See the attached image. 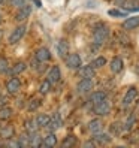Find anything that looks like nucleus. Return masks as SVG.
<instances>
[{
    "label": "nucleus",
    "mask_w": 139,
    "mask_h": 148,
    "mask_svg": "<svg viewBox=\"0 0 139 148\" xmlns=\"http://www.w3.org/2000/svg\"><path fill=\"white\" fill-rule=\"evenodd\" d=\"M108 36H109V27L103 23H99L93 30V45L96 48L102 47L108 39Z\"/></svg>",
    "instance_id": "nucleus-1"
},
{
    "label": "nucleus",
    "mask_w": 139,
    "mask_h": 148,
    "mask_svg": "<svg viewBox=\"0 0 139 148\" xmlns=\"http://www.w3.org/2000/svg\"><path fill=\"white\" fill-rule=\"evenodd\" d=\"M25 32H27V25H25V24L16 25V27L11 32L9 38H8V43H9V45H15V43H18L25 36Z\"/></svg>",
    "instance_id": "nucleus-2"
},
{
    "label": "nucleus",
    "mask_w": 139,
    "mask_h": 148,
    "mask_svg": "<svg viewBox=\"0 0 139 148\" xmlns=\"http://www.w3.org/2000/svg\"><path fill=\"white\" fill-rule=\"evenodd\" d=\"M5 88H6L8 94H11V96L16 94L21 90V79H20V78H16V76H11L9 79L6 81Z\"/></svg>",
    "instance_id": "nucleus-3"
},
{
    "label": "nucleus",
    "mask_w": 139,
    "mask_h": 148,
    "mask_svg": "<svg viewBox=\"0 0 139 148\" xmlns=\"http://www.w3.org/2000/svg\"><path fill=\"white\" fill-rule=\"evenodd\" d=\"M93 90V79L91 78H81L79 82L76 84V93L78 94H88Z\"/></svg>",
    "instance_id": "nucleus-4"
},
{
    "label": "nucleus",
    "mask_w": 139,
    "mask_h": 148,
    "mask_svg": "<svg viewBox=\"0 0 139 148\" xmlns=\"http://www.w3.org/2000/svg\"><path fill=\"white\" fill-rule=\"evenodd\" d=\"M64 64L69 69H73V71H78L82 66V60L79 57V54H67L64 58Z\"/></svg>",
    "instance_id": "nucleus-5"
},
{
    "label": "nucleus",
    "mask_w": 139,
    "mask_h": 148,
    "mask_svg": "<svg viewBox=\"0 0 139 148\" xmlns=\"http://www.w3.org/2000/svg\"><path fill=\"white\" fill-rule=\"evenodd\" d=\"M93 112L96 115H100V117L108 115L109 112H111V102L108 99H105V100L96 103V105H93Z\"/></svg>",
    "instance_id": "nucleus-6"
},
{
    "label": "nucleus",
    "mask_w": 139,
    "mask_h": 148,
    "mask_svg": "<svg viewBox=\"0 0 139 148\" xmlns=\"http://www.w3.org/2000/svg\"><path fill=\"white\" fill-rule=\"evenodd\" d=\"M136 97H138V88H136L135 85L129 87L127 91H126V94H124V97H123V102H121V105H123L124 108H127V106H130V105H132V103L135 102Z\"/></svg>",
    "instance_id": "nucleus-7"
},
{
    "label": "nucleus",
    "mask_w": 139,
    "mask_h": 148,
    "mask_svg": "<svg viewBox=\"0 0 139 148\" xmlns=\"http://www.w3.org/2000/svg\"><path fill=\"white\" fill-rule=\"evenodd\" d=\"M34 60H36L38 63H47L51 60V51L45 47L42 48H38L34 51Z\"/></svg>",
    "instance_id": "nucleus-8"
},
{
    "label": "nucleus",
    "mask_w": 139,
    "mask_h": 148,
    "mask_svg": "<svg viewBox=\"0 0 139 148\" xmlns=\"http://www.w3.org/2000/svg\"><path fill=\"white\" fill-rule=\"evenodd\" d=\"M30 14H31V6L29 3H25L21 8H18V11H16V14H15V20L18 23H24L30 16Z\"/></svg>",
    "instance_id": "nucleus-9"
},
{
    "label": "nucleus",
    "mask_w": 139,
    "mask_h": 148,
    "mask_svg": "<svg viewBox=\"0 0 139 148\" xmlns=\"http://www.w3.org/2000/svg\"><path fill=\"white\" fill-rule=\"evenodd\" d=\"M63 126V118H62V115H60V112H54L53 115H51V118H49V123H48V129L51 130V132H55L57 129H60Z\"/></svg>",
    "instance_id": "nucleus-10"
},
{
    "label": "nucleus",
    "mask_w": 139,
    "mask_h": 148,
    "mask_svg": "<svg viewBox=\"0 0 139 148\" xmlns=\"http://www.w3.org/2000/svg\"><path fill=\"white\" fill-rule=\"evenodd\" d=\"M47 79L51 84H55L62 79V71H60V66H53L47 73Z\"/></svg>",
    "instance_id": "nucleus-11"
},
{
    "label": "nucleus",
    "mask_w": 139,
    "mask_h": 148,
    "mask_svg": "<svg viewBox=\"0 0 139 148\" xmlns=\"http://www.w3.org/2000/svg\"><path fill=\"white\" fill-rule=\"evenodd\" d=\"M109 69H111L112 73H120V72L124 69V62H123V58L114 57V58L111 60V63H109Z\"/></svg>",
    "instance_id": "nucleus-12"
},
{
    "label": "nucleus",
    "mask_w": 139,
    "mask_h": 148,
    "mask_svg": "<svg viewBox=\"0 0 139 148\" xmlns=\"http://www.w3.org/2000/svg\"><path fill=\"white\" fill-rule=\"evenodd\" d=\"M55 144H57V138H55L54 132H49L45 136H42V144H40L42 148H51V147H54Z\"/></svg>",
    "instance_id": "nucleus-13"
},
{
    "label": "nucleus",
    "mask_w": 139,
    "mask_h": 148,
    "mask_svg": "<svg viewBox=\"0 0 139 148\" xmlns=\"http://www.w3.org/2000/svg\"><path fill=\"white\" fill-rule=\"evenodd\" d=\"M25 69H27V64H25L24 62H16L14 66L9 67V71H8V73H9L11 76H18L20 73H23Z\"/></svg>",
    "instance_id": "nucleus-14"
},
{
    "label": "nucleus",
    "mask_w": 139,
    "mask_h": 148,
    "mask_svg": "<svg viewBox=\"0 0 139 148\" xmlns=\"http://www.w3.org/2000/svg\"><path fill=\"white\" fill-rule=\"evenodd\" d=\"M78 75H79L81 78H94V75H96V69H94L91 64L81 66L79 69H78Z\"/></svg>",
    "instance_id": "nucleus-15"
},
{
    "label": "nucleus",
    "mask_w": 139,
    "mask_h": 148,
    "mask_svg": "<svg viewBox=\"0 0 139 148\" xmlns=\"http://www.w3.org/2000/svg\"><path fill=\"white\" fill-rule=\"evenodd\" d=\"M57 54H58V57H62V58H64L69 54V43H67L66 39H60L58 40V43H57Z\"/></svg>",
    "instance_id": "nucleus-16"
},
{
    "label": "nucleus",
    "mask_w": 139,
    "mask_h": 148,
    "mask_svg": "<svg viewBox=\"0 0 139 148\" xmlns=\"http://www.w3.org/2000/svg\"><path fill=\"white\" fill-rule=\"evenodd\" d=\"M138 27H139V16H130V18H126L123 23L124 30H135Z\"/></svg>",
    "instance_id": "nucleus-17"
},
{
    "label": "nucleus",
    "mask_w": 139,
    "mask_h": 148,
    "mask_svg": "<svg viewBox=\"0 0 139 148\" xmlns=\"http://www.w3.org/2000/svg\"><path fill=\"white\" fill-rule=\"evenodd\" d=\"M88 130L94 135V133H99V132H102L103 130V121L102 120H99V118H94V120H91L90 123H88Z\"/></svg>",
    "instance_id": "nucleus-18"
},
{
    "label": "nucleus",
    "mask_w": 139,
    "mask_h": 148,
    "mask_svg": "<svg viewBox=\"0 0 139 148\" xmlns=\"http://www.w3.org/2000/svg\"><path fill=\"white\" fill-rule=\"evenodd\" d=\"M14 135H15V129L12 126L0 127V138H2V139H12Z\"/></svg>",
    "instance_id": "nucleus-19"
},
{
    "label": "nucleus",
    "mask_w": 139,
    "mask_h": 148,
    "mask_svg": "<svg viewBox=\"0 0 139 148\" xmlns=\"http://www.w3.org/2000/svg\"><path fill=\"white\" fill-rule=\"evenodd\" d=\"M93 139H94L97 144H109V142L112 141L111 135L103 133V130H102V132H99V133H94V135H93Z\"/></svg>",
    "instance_id": "nucleus-20"
},
{
    "label": "nucleus",
    "mask_w": 139,
    "mask_h": 148,
    "mask_svg": "<svg viewBox=\"0 0 139 148\" xmlns=\"http://www.w3.org/2000/svg\"><path fill=\"white\" fill-rule=\"evenodd\" d=\"M49 118H51V115H48V114H38L34 120H36V124L39 129H47V126L49 123Z\"/></svg>",
    "instance_id": "nucleus-21"
},
{
    "label": "nucleus",
    "mask_w": 139,
    "mask_h": 148,
    "mask_svg": "<svg viewBox=\"0 0 139 148\" xmlns=\"http://www.w3.org/2000/svg\"><path fill=\"white\" fill-rule=\"evenodd\" d=\"M42 144V136L38 132L29 133V147H40Z\"/></svg>",
    "instance_id": "nucleus-22"
},
{
    "label": "nucleus",
    "mask_w": 139,
    "mask_h": 148,
    "mask_svg": "<svg viewBox=\"0 0 139 148\" xmlns=\"http://www.w3.org/2000/svg\"><path fill=\"white\" fill-rule=\"evenodd\" d=\"M24 129L27 133H33V132H38V124H36V120L34 118H27L24 121Z\"/></svg>",
    "instance_id": "nucleus-23"
},
{
    "label": "nucleus",
    "mask_w": 139,
    "mask_h": 148,
    "mask_svg": "<svg viewBox=\"0 0 139 148\" xmlns=\"http://www.w3.org/2000/svg\"><path fill=\"white\" fill-rule=\"evenodd\" d=\"M105 99H106V93L105 91H94L90 96V103H91V105H96V103L105 100Z\"/></svg>",
    "instance_id": "nucleus-24"
},
{
    "label": "nucleus",
    "mask_w": 139,
    "mask_h": 148,
    "mask_svg": "<svg viewBox=\"0 0 139 148\" xmlns=\"http://www.w3.org/2000/svg\"><path fill=\"white\" fill-rule=\"evenodd\" d=\"M123 8L127 12L139 11V0H126V2L123 3Z\"/></svg>",
    "instance_id": "nucleus-25"
},
{
    "label": "nucleus",
    "mask_w": 139,
    "mask_h": 148,
    "mask_svg": "<svg viewBox=\"0 0 139 148\" xmlns=\"http://www.w3.org/2000/svg\"><path fill=\"white\" fill-rule=\"evenodd\" d=\"M78 144V139L75 135H67L64 139H63V142H62V147L63 148H71V147H75Z\"/></svg>",
    "instance_id": "nucleus-26"
},
{
    "label": "nucleus",
    "mask_w": 139,
    "mask_h": 148,
    "mask_svg": "<svg viewBox=\"0 0 139 148\" xmlns=\"http://www.w3.org/2000/svg\"><path fill=\"white\" fill-rule=\"evenodd\" d=\"M12 108L8 106V105H3L0 106V120H9L12 117Z\"/></svg>",
    "instance_id": "nucleus-27"
},
{
    "label": "nucleus",
    "mask_w": 139,
    "mask_h": 148,
    "mask_svg": "<svg viewBox=\"0 0 139 148\" xmlns=\"http://www.w3.org/2000/svg\"><path fill=\"white\" fill-rule=\"evenodd\" d=\"M51 87H53V84H51L48 79H43L39 85V93L40 94H48L51 91Z\"/></svg>",
    "instance_id": "nucleus-28"
},
{
    "label": "nucleus",
    "mask_w": 139,
    "mask_h": 148,
    "mask_svg": "<svg viewBox=\"0 0 139 148\" xmlns=\"http://www.w3.org/2000/svg\"><path fill=\"white\" fill-rule=\"evenodd\" d=\"M123 130H124L123 124L118 123V121H115V123H112V124H111V127H109V132H111L112 135H120L121 132H123Z\"/></svg>",
    "instance_id": "nucleus-29"
},
{
    "label": "nucleus",
    "mask_w": 139,
    "mask_h": 148,
    "mask_svg": "<svg viewBox=\"0 0 139 148\" xmlns=\"http://www.w3.org/2000/svg\"><path fill=\"white\" fill-rule=\"evenodd\" d=\"M90 64H91L94 69H100V67H103V66L106 64V58H105V57H96Z\"/></svg>",
    "instance_id": "nucleus-30"
},
{
    "label": "nucleus",
    "mask_w": 139,
    "mask_h": 148,
    "mask_svg": "<svg viewBox=\"0 0 139 148\" xmlns=\"http://www.w3.org/2000/svg\"><path fill=\"white\" fill-rule=\"evenodd\" d=\"M8 71H9V62H8V58L0 56V75L8 73Z\"/></svg>",
    "instance_id": "nucleus-31"
},
{
    "label": "nucleus",
    "mask_w": 139,
    "mask_h": 148,
    "mask_svg": "<svg viewBox=\"0 0 139 148\" xmlns=\"http://www.w3.org/2000/svg\"><path fill=\"white\" fill-rule=\"evenodd\" d=\"M40 105H42V103H40V100H39V99H31V100L29 102V105H27V111L33 112V111L39 109V106H40Z\"/></svg>",
    "instance_id": "nucleus-32"
},
{
    "label": "nucleus",
    "mask_w": 139,
    "mask_h": 148,
    "mask_svg": "<svg viewBox=\"0 0 139 148\" xmlns=\"http://www.w3.org/2000/svg\"><path fill=\"white\" fill-rule=\"evenodd\" d=\"M108 14L111 16H117V18H126L127 16V11H120V9H109Z\"/></svg>",
    "instance_id": "nucleus-33"
},
{
    "label": "nucleus",
    "mask_w": 139,
    "mask_h": 148,
    "mask_svg": "<svg viewBox=\"0 0 139 148\" xmlns=\"http://www.w3.org/2000/svg\"><path fill=\"white\" fill-rule=\"evenodd\" d=\"M16 144H18V147H29V133L25 132L24 135H21L18 138V141H16Z\"/></svg>",
    "instance_id": "nucleus-34"
},
{
    "label": "nucleus",
    "mask_w": 139,
    "mask_h": 148,
    "mask_svg": "<svg viewBox=\"0 0 139 148\" xmlns=\"http://www.w3.org/2000/svg\"><path fill=\"white\" fill-rule=\"evenodd\" d=\"M135 121H136V117H135L133 114L129 115V117H127V121L123 124V126H124V130H130V129H132L133 124H135Z\"/></svg>",
    "instance_id": "nucleus-35"
},
{
    "label": "nucleus",
    "mask_w": 139,
    "mask_h": 148,
    "mask_svg": "<svg viewBox=\"0 0 139 148\" xmlns=\"http://www.w3.org/2000/svg\"><path fill=\"white\" fill-rule=\"evenodd\" d=\"M29 0H9V3L14 6V8H21L23 5H25Z\"/></svg>",
    "instance_id": "nucleus-36"
},
{
    "label": "nucleus",
    "mask_w": 139,
    "mask_h": 148,
    "mask_svg": "<svg viewBox=\"0 0 139 148\" xmlns=\"http://www.w3.org/2000/svg\"><path fill=\"white\" fill-rule=\"evenodd\" d=\"M96 145H97V142L94 141V139H93V141H87V142H84V147H96Z\"/></svg>",
    "instance_id": "nucleus-37"
},
{
    "label": "nucleus",
    "mask_w": 139,
    "mask_h": 148,
    "mask_svg": "<svg viewBox=\"0 0 139 148\" xmlns=\"http://www.w3.org/2000/svg\"><path fill=\"white\" fill-rule=\"evenodd\" d=\"M124 2H126V0H114V3H115L117 6H123Z\"/></svg>",
    "instance_id": "nucleus-38"
},
{
    "label": "nucleus",
    "mask_w": 139,
    "mask_h": 148,
    "mask_svg": "<svg viewBox=\"0 0 139 148\" xmlns=\"http://www.w3.org/2000/svg\"><path fill=\"white\" fill-rule=\"evenodd\" d=\"M33 2H34V3L38 5V8H40V6H42V5H40V2H39V0H33Z\"/></svg>",
    "instance_id": "nucleus-39"
},
{
    "label": "nucleus",
    "mask_w": 139,
    "mask_h": 148,
    "mask_svg": "<svg viewBox=\"0 0 139 148\" xmlns=\"http://www.w3.org/2000/svg\"><path fill=\"white\" fill-rule=\"evenodd\" d=\"M5 3H6V0H0V6H3Z\"/></svg>",
    "instance_id": "nucleus-40"
},
{
    "label": "nucleus",
    "mask_w": 139,
    "mask_h": 148,
    "mask_svg": "<svg viewBox=\"0 0 139 148\" xmlns=\"http://www.w3.org/2000/svg\"><path fill=\"white\" fill-rule=\"evenodd\" d=\"M0 23H2V12H0Z\"/></svg>",
    "instance_id": "nucleus-41"
}]
</instances>
